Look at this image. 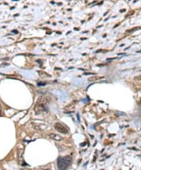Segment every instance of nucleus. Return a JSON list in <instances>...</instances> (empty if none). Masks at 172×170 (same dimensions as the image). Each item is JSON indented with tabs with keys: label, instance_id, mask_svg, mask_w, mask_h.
<instances>
[{
	"label": "nucleus",
	"instance_id": "0eeeda50",
	"mask_svg": "<svg viewBox=\"0 0 172 170\" xmlns=\"http://www.w3.org/2000/svg\"><path fill=\"white\" fill-rule=\"evenodd\" d=\"M117 58L116 57H114V58H107V60H114V59H116Z\"/></svg>",
	"mask_w": 172,
	"mask_h": 170
},
{
	"label": "nucleus",
	"instance_id": "423d86ee",
	"mask_svg": "<svg viewBox=\"0 0 172 170\" xmlns=\"http://www.w3.org/2000/svg\"><path fill=\"white\" fill-rule=\"evenodd\" d=\"M118 114H118V115L119 116H125L126 114H125V113H123V112H118Z\"/></svg>",
	"mask_w": 172,
	"mask_h": 170
},
{
	"label": "nucleus",
	"instance_id": "f03ea898",
	"mask_svg": "<svg viewBox=\"0 0 172 170\" xmlns=\"http://www.w3.org/2000/svg\"><path fill=\"white\" fill-rule=\"evenodd\" d=\"M47 101L44 98H40L37 102V103L34 108L36 114H39L45 110V105Z\"/></svg>",
	"mask_w": 172,
	"mask_h": 170
},
{
	"label": "nucleus",
	"instance_id": "7ed1b4c3",
	"mask_svg": "<svg viewBox=\"0 0 172 170\" xmlns=\"http://www.w3.org/2000/svg\"><path fill=\"white\" fill-rule=\"evenodd\" d=\"M54 127L56 131L63 134H67L68 132V129L64 125L60 123H56L54 125Z\"/></svg>",
	"mask_w": 172,
	"mask_h": 170
},
{
	"label": "nucleus",
	"instance_id": "20e7f679",
	"mask_svg": "<svg viewBox=\"0 0 172 170\" xmlns=\"http://www.w3.org/2000/svg\"><path fill=\"white\" fill-rule=\"evenodd\" d=\"M49 137L51 139L54 140L55 141H57V142H60L61 140H63V138L60 136L59 135L57 134H55V133H51L49 134Z\"/></svg>",
	"mask_w": 172,
	"mask_h": 170
},
{
	"label": "nucleus",
	"instance_id": "6e6552de",
	"mask_svg": "<svg viewBox=\"0 0 172 170\" xmlns=\"http://www.w3.org/2000/svg\"><path fill=\"white\" fill-rule=\"evenodd\" d=\"M125 53H119V54H124Z\"/></svg>",
	"mask_w": 172,
	"mask_h": 170
},
{
	"label": "nucleus",
	"instance_id": "1a4fd4ad",
	"mask_svg": "<svg viewBox=\"0 0 172 170\" xmlns=\"http://www.w3.org/2000/svg\"><path fill=\"white\" fill-rule=\"evenodd\" d=\"M44 170H51V169H44Z\"/></svg>",
	"mask_w": 172,
	"mask_h": 170
},
{
	"label": "nucleus",
	"instance_id": "39448f33",
	"mask_svg": "<svg viewBox=\"0 0 172 170\" xmlns=\"http://www.w3.org/2000/svg\"><path fill=\"white\" fill-rule=\"evenodd\" d=\"M100 78H102V77H91L88 79V81H95L96 80H98Z\"/></svg>",
	"mask_w": 172,
	"mask_h": 170
},
{
	"label": "nucleus",
	"instance_id": "f257e3e1",
	"mask_svg": "<svg viewBox=\"0 0 172 170\" xmlns=\"http://www.w3.org/2000/svg\"><path fill=\"white\" fill-rule=\"evenodd\" d=\"M72 161V158L70 156H60L57 160V165L59 170H66L70 166Z\"/></svg>",
	"mask_w": 172,
	"mask_h": 170
}]
</instances>
